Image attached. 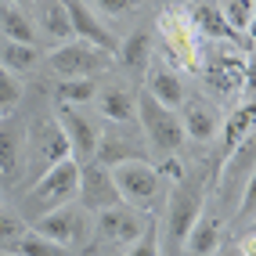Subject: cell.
<instances>
[{"label": "cell", "mask_w": 256, "mask_h": 256, "mask_svg": "<svg viewBox=\"0 0 256 256\" xmlns=\"http://www.w3.org/2000/svg\"><path fill=\"white\" fill-rule=\"evenodd\" d=\"M80 192V162L76 159H65L58 166H50L47 174H40V180L29 188L26 195V213L32 220H40L47 213H54L62 206H69Z\"/></svg>", "instance_id": "obj_1"}, {"label": "cell", "mask_w": 256, "mask_h": 256, "mask_svg": "<svg viewBox=\"0 0 256 256\" xmlns=\"http://www.w3.org/2000/svg\"><path fill=\"white\" fill-rule=\"evenodd\" d=\"M108 177H112V188H116V195L123 206L130 210H152L156 206V195H159V170H152L148 162H119L108 170Z\"/></svg>", "instance_id": "obj_2"}, {"label": "cell", "mask_w": 256, "mask_h": 256, "mask_svg": "<svg viewBox=\"0 0 256 256\" xmlns=\"http://www.w3.org/2000/svg\"><path fill=\"white\" fill-rule=\"evenodd\" d=\"M134 119L141 123L144 130V138L152 141V148L162 152V156H174V152L184 144V126H180V116L177 112H170L162 105H156L148 94H141L138 101H134Z\"/></svg>", "instance_id": "obj_3"}, {"label": "cell", "mask_w": 256, "mask_h": 256, "mask_svg": "<svg viewBox=\"0 0 256 256\" xmlns=\"http://www.w3.org/2000/svg\"><path fill=\"white\" fill-rule=\"evenodd\" d=\"M159 36H162L166 54L174 58L177 65H184V69H198V65H202L198 36H195L192 22H188L184 8H166V11L159 14Z\"/></svg>", "instance_id": "obj_4"}, {"label": "cell", "mask_w": 256, "mask_h": 256, "mask_svg": "<svg viewBox=\"0 0 256 256\" xmlns=\"http://www.w3.org/2000/svg\"><path fill=\"white\" fill-rule=\"evenodd\" d=\"M202 76H206V83L216 90V94H238V90H249V58L238 54V47L228 44L213 50V54L198 65Z\"/></svg>", "instance_id": "obj_5"}, {"label": "cell", "mask_w": 256, "mask_h": 256, "mask_svg": "<svg viewBox=\"0 0 256 256\" xmlns=\"http://www.w3.org/2000/svg\"><path fill=\"white\" fill-rule=\"evenodd\" d=\"M108 62H112L108 54H101V50L80 44V40H69L47 54L50 72H58L62 80H94L101 69H108Z\"/></svg>", "instance_id": "obj_6"}, {"label": "cell", "mask_w": 256, "mask_h": 256, "mask_svg": "<svg viewBox=\"0 0 256 256\" xmlns=\"http://www.w3.org/2000/svg\"><path fill=\"white\" fill-rule=\"evenodd\" d=\"M54 123L62 126V134H65V141H69V152H72V159L83 166V162H90L94 159V152H98V126L90 123L87 116H83L80 108H65V105H58V112H54Z\"/></svg>", "instance_id": "obj_7"}, {"label": "cell", "mask_w": 256, "mask_h": 256, "mask_svg": "<svg viewBox=\"0 0 256 256\" xmlns=\"http://www.w3.org/2000/svg\"><path fill=\"white\" fill-rule=\"evenodd\" d=\"M65 11H69V26H72V40L87 44L94 50H101V54H116L119 40L108 32V26L98 18V14L90 11V4H80V0H72V4H65Z\"/></svg>", "instance_id": "obj_8"}, {"label": "cell", "mask_w": 256, "mask_h": 256, "mask_svg": "<svg viewBox=\"0 0 256 256\" xmlns=\"http://www.w3.org/2000/svg\"><path fill=\"white\" fill-rule=\"evenodd\" d=\"M76 198H83V206H87L90 213H101V210H112L119 206V195L112 188V177L105 166L98 162H83L80 166V192Z\"/></svg>", "instance_id": "obj_9"}, {"label": "cell", "mask_w": 256, "mask_h": 256, "mask_svg": "<svg viewBox=\"0 0 256 256\" xmlns=\"http://www.w3.org/2000/svg\"><path fill=\"white\" fill-rule=\"evenodd\" d=\"M65 159H72V152H69V141H65L62 126L54 123V119L36 123V130H32V162L47 174L50 166H58Z\"/></svg>", "instance_id": "obj_10"}, {"label": "cell", "mask_w": 256, "mask_h": 256, "mask_svg": "<svg viewBox=\"0 0 256 256\" xmlns=\"http://www.w3.org/2000/svg\"><path fill=\"white\" fill-rule=\"evenodd\" d=\"M32 224H36L32 234H40V238H47V242H54L62 249H69L72 242H80V234H83V213L72 210V206H62L54 213L32 220Z\"/></svg>", "instance_id": "obj_11"}, {"label": "cell", "mask_w": 256, "mask_h": 256, "mask_svg": "<svg viewBox=\"0 0 256 256\" xmlns=\"http://www.w3.org/2000/svg\"><path fill=\"white\" fill-rule=\"evenodd\" d=\"M144 228H148L144 216L138 210L123 206V202L98 213V231H101V238H112V242H138L144 234Z\"/></svg>", "instance_id": "obj_12"}, {"label": "cell", "mask_w": 256, "mask_h": 256, "mask_svg": "<svg viewBox=\"0 0 256 256\" xmlns=\"http://www.w3.org/2000/svg\"><path fill=\"white\" fill-rule=\"evenodd\" d=\"M202 216V195L195 188H177V195L170 198V216H166V228H170V238L180 246L188 231L195 228V220Z\"/></svg>", "instance_id": "obj_13"}, {"label": "cell", "mask_w": 256, "mask_h": 256, "mask_svg": "<svg viewBox=\"0 0 256 256\" xmlns=\"http://www.w3.org/2000/svg\"><path fill=\"white\" fill-rule=\"evenodd\" d=\"M184 14H188V22H192L195 36L213 40V44H234V47H242V40H238L234 32L224 26L216 4H192V8H184Z\"/></svg>", "instance_id": "obj_14"}, {"label": "cell", "mask_w": 256, "mask_h": 256, "mask_svg": "<svg viewBox=\"0 0 256 256\" xmlns=\"http://www.w3.org/2000/svg\"><path fill=\"white\" fill-rule=\"evenodd\" d=\"M22 156H26V138L22 126L11 119H0V180L11 184L22 174Z\"/></svg>", "instance_id": "obj_15"}, {"label": "cell", "mask_w": 256, "mask_h": 256, "mask_svg": "<svg viewBox=\"0 0 256 256\" xmlns=\"http://www.w3.org/2000/svg\"><path fill=\"white\" fill-rule=\"evenodd\" d=\"M144 80H148V90H144V94L156 101V105H162V108H170V112H177V108L184 105V83H180L177 72L159 69V65L152 62V69L144 72Z\"/></svg>", "instance_id": "obj_16"}, {"label": "cell", "mask_w": 256, "mask_h": 256, "mask_svg": "<svg viewBox=\"0 0 256 256\" xmlns=\"http://www.w3.org/2000/svg\"><path fill=\"white\" fill-rule=\"evenodd\" d=\"M184 242H188V252H195V256H216V249L224 246V224L213 213H202Z\"/></svg>", "instance_id": "obj_17"}, {"label": "cell", "mask_w": 256, "mask_h": 256, "mask_svg": "<svg viewBox=\"0 0 256 256\" xmlns=\"http://www.w3.org/2000/svg\"><path fill=\"white\" fill-rule=\"evenodd\" d=\"M119 62H123V69H130L134 76H144L152 69V62H156V44H152L148 32H134L126 44L116 47Z\"/></svg>", "instance_id": "obj_18"}, {"label": "cell", "mask_w": 256, "mask_h": 256, "mask_svg": "<svg viewBox=\"0 0 256 256\" xmlns=\"http://www.w3.org/2000/svg\"><path fill=\"white\" fill-rule=\"evenodd\" d=\"M180 126H184V138H195V141H210L213 134L220 130V119L210 105H202V101H188L184 105V119H180Z\"/></svg>", "instance_id": "obj_19"}, {"label": "cell", "mask_w": 256, "mask_h": 256, "mask_svg": "<svg viewBox=\"0 0 256 256\" xmlns=\"http://www.w3.org/2000/svg\"><path fill=\"white\" fill-rule=\"evenodd\" d=\"M0 29H4L8 44H26V47H36V29L26 18V11L18 4H0Z\"/></svg>", "instance_id": "obj_20"}, {"label": "cell", "mask_w": 256, "mask_h": 256, "mask_svg": "<svg viewBox=\"0 0 256 256\" xmlns=\"http://www.w3.org/2000/svg\"><path fill=\"white\" fill-rule=\"evenodd\" d=\"M36 14H40V26H44V32H47V36L54 40L58 47L72 40L69 11H65V4H62V0H47V4H40V8H36Z\"/></svg>", "instance_id": "obj_21"}, {"label": "cell", "mask_w": 256, "mask_h": 256, "mask_svg": "<svg viewBox=\"0 0 256 256\" xmlns=\"http://www.w3.org/2000/svg\"><path fill=\"white\" fill-rule=\"evenodd\" d=\"M252 119H256V112H252V101H246L242 108H234L231 116H228V123H224V148H228V156L234 148H242L246 141H252Z\"/></svg>", "instance_id": "obj_22"}, {"label": "cell", "mask_w": 256, "mask_h": 256, "mask_svg": "<svg viewBox=\"0 0 256 256\" xmlns=\"http://www.w3.org/2000/svg\"><path fill=\"white\" fill-rule=\"evenodd\" d=\"M98 108L105 119H112V123H130L134 119V94L126 87H108V90H101L98 94Z\"/></svg>", "instance_id": "obj_23"}, {"label": "cell", "mask_w": 256, "mask_h": 256, "mask_svg": "<svg viewBox=\"0 0 256 256\" xmlns=\"http://www.w3.org/2000/svg\"><path fill=\"white\" fill-rule=\"evenodd\" d=\"M216 8H220L224 26L234 32L238 40L252 36V18H256V4H252V0H228V4H216Z\"/></svg>", "instance_id": "obj_24"}, {"label": "cell", "mask_w": 256, "mask_h": 256, "mask_svg": "<svg viewBox=\"0 0 256 256\" xmlns=\"http://www.w3.org/2000/svg\"><path fill=\"white\" fill-rule=\"evenodd\" d=\"M98 98L94 80H62L58 83V105L72 108V105H87V101Z\"/></svg>", "instance_id": "obj_25"}, {"label": "cell", "mask_w": 256, "mask_h": 256, "mask_svg": "<svg viewBox=\"0 0 256 256\" xmlns=\"http://www.w3.org/2000/svg\"><path fill=\"white\" fill-rule=\"evenodd\" d=\"M8 252H11V256H69L62 246L47 242V238L32 234V231H26V234H22V238H18V242H14Z\"/></svg>", "instance_id": "obj_26"}, {"label": "cell", "mask_w": 256, "mask_h": 256, "mask_svg": "<svg viewBox=\"0 0 256 256\" xmlns=\"http://www.w3.org/2000/svg\"><path fill=\"white\" fill-rule=\"evenodd\" d=\"M40 58V50L36 47H26V44H8L4 47V69L14 76V72H22V69H32Z\"/></svg>", "instance_id": "obj_27"}, {"label": "cell", "mask_w": 256, "mask_h": 256, "mask_svg": "<svg viewBox=\"0 0 256 256\" xmlns=\"http://www.w3.org/2000/svg\"><path fill=\"white\" fill-rule=\"evenodd\" d=\"M22 234H26L22 216H14V213H0V249H11Z\"/></svg>", "instance_id": "obj_28"}, {"label": "cell", "mask_w": 256, "mask_h": 256, "mask_svg": "<svg viewBox=\"0 0 256 256\" xmlns=\"http://www.w3.org/2000/svg\"><path fill=\"white\" fill-rule=\"evenodd\" d=\"M18 98H22V83L14 80V76L4 69V65H0V116H4Z\"/></svg>", "instance_id": "obj_29"}, {"label": "cell", "mask_w": 256, "mask_h": 256, "mask_svg": "<svg viewBox=\"0 0 256 256\" xmlns=\"http://www.w3.org/2000/svg\"><path fill=\"white\" fill-rule=\"evenodd\" d=\"M126 256H159V234H156V228H144V234L138 238V242H130Z\"/></svg>", "instance_id": "obj_30"}, {"label": "cell", "mask_w": 256, "mask_h": 256, "mask_svg": "<svg viewBox=\"0 0 256 256\" xmlns=\"http://www.w3.org/2000/svg\"><path fill=\"white\" fill-rule=\"evenodd\" d=\"M98 18H105V14H130L134 4L130 0H98V8H90Z\"/></svg>", "instance_id": "obj_31"}, {"label": "cell", "mask_w": 256, "mask_h": 256, "mask_svg": "<svg viewBox=\"0 0 256 256\" xmlns=\"http://www.w3.org/2000/svg\"><path fill=\"white\" fill-rule=\"evenodd\" d=\"M216 256H242V249H238V246H220Z\"/></svg>", "instance_id": "obj_32"}, {"label": "cell", "mask_w": 256, "mask_h": 256, "mask_svg": "<svg viewBox=\"0 0 256 256\" xmlns=\"http://www.w3.org/2000/svg\"><path fill=\"white\" fill-rule=\"evenodd\" d=\"M0 256H11V252H0Z\"/></svg>", "instance_id": "obj_33"}]
</instances>
